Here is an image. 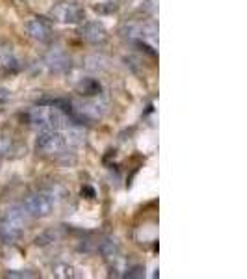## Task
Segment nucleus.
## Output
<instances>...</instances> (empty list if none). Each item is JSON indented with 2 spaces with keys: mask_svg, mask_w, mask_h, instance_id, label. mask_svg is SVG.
I'll list each match as a JSON object with an SVG mask.
<instances>
[{
  "mask_svg": "<svg viewBox=\"0 0 247 279\" xmlns=\"http://www.w3.org/2000/svg\"><path fill=\"white\" fill-rule=\"evenodd\" d=\"M28 220H30V216H28V212H26V208L22 205L8 208L4 218L0 220V238L6 244L17 242L24 233Z\"/></svg>",
  "mask_w": 247,
  "mask_h": 279,
  "instance_id": "1",
  "label": "nucleus"
},
{
  "mask_svg": "<svg viewBox=\"0 0 247 279\" xmlns=\"http://www.w3.org/2000/svg\"><path fill=\"white\" fill-rule=\"evenodd\" d=\"M28 119H30L32 127L41 130H50V129L60 130L64 125H67L65 123L67 117H65L64 112L54 108V106H46V104H39L38 108H34L28 114Z\"/></svg>",
  "mask_w": 247,
  "mask_h": 279,
  "instance_id": "2",
  "label": "nucleus"
},
{
  "mask_svg": "<svg viewBox=\"0 0 247 279\" xmlns=\"http://www.w3.org/2000/svg\"><path fill=\"white\" fill-rule=\"evenodd\" d=\"M22 207L26 208V212H28L30 218H46L54 210V195L48 194V192L34 194L26 199Z\"/></svg>",
  "mask_w": 247,
  "mask_h": 279,
  "instance_id": "3",
  "label": "nucleus"
},
{
  "mask_svg": "<svg viewBox=\"0 0 247 279\" xmlns=\"http://www.w3.org/2000/svg\"><path fill=\"white\" fill-rule=\"evenodd\" d=\"M50 17L64 25H78L86 19V10L76 2H60L50 10Z\"/></svg>",
  "mask_w": 247,
  "mask_h": 279,
  "instance_id": "4",
  "label": "nucleus"
},
{
  "mask_svg": "<svg viewBox=\"0 0 247 279\" xmlns=\"http://www.w3.org/2000/svg\"><path fill=\"white\" fill-rule=\"evenodd\" d=\"M65 136L56 129L43 130L38 136L36 142V151L39 155H58L65 149Z\"/></svg>",
  "mask_w": 247,
  "mask_h": 279,
  "instance_id": "5",
  "label": "nucleus"
},
{
  "mask_svg": "<svg viewBox=\"0 0 247 279\" xmlns=\"http://www.w3.org/2000/svg\"><path fill=\"white\" fill-rule=\"evenodd\" d=\"M45 65L50 73H65L71 69V58L64 49H52L46 54Z\"/></svg>",
  "mask_w": 247,
  "mask_h": 279,
  "instance_id": "6",
  "label": "nucleus"
},
{
  "mask_svg": "<svg viewBox=\"0 0 247 279\" xmlns=\"http://www.w3.org/2000/svg\"><path fill=\"white\" fill-rule=\"evenodd\" d=\"M80 36L84 41L88 43H93V45H98V43H104L108 39V32L100 23L97 21H90V23H84L82 28H80Z\"/></svg>",
  "mask_w": 247,
  "mask_h": 279,
  "instance_id": "7",
  "label": "nucleus"
},
{
  "mask_svg": "<svg viewBox=\"0 0 247 279\" xmlns=\"http://www.w3.org/2000/svg\"><path fill=\"white\" fill-rule=\"evenodd\" d=\"M26 32L30 34V38L46 43V41H50V38H52V26H50V23L46 19H43V17H36V19L26 23Z\"/></svg>",
  "mask_w": 247,
  "mask_h": 279,
  "instance_id": "8",
  "label": "nucleus"
},
{
  "mask_svg": "<svg viewBox=\"0 0 247 279\" xmlns=\"http://www.w3.org/2000/svg\"><path fill=\"white\" fill-rule=\"evenodd\" d=\"M76 91L80 95H84V97H98L100 95V91H102V86L98 82L97 78H82L76 86Z\"/></svg>",
  "mask_w": 247,
  "mask_h": 279,
  "instance_id": "9",
  "label": "nucleus"
},
{
  "mask_svg": "<svg viewBox=\"0 0 247 279\" xmlns=\"http://www.w3.org/2000/svg\"><path fill=\"white\" fill-rule=\"evenodd\" d=\"M0 65L6 67L8 71H19L20 67V60L15 56L12 45H4L0 47Z\"/></svg>",
  "mask_w": 247,
  "mask_h": 279,
  "instance_id": "10",
  "label": "nucleus"
},
{
  "mask_svg": "<svg viewBox=\"0 0 247 279\" xmlns=\"http://www.w3.org/2000/svg\"><path fill=\"white\" fill-rule=\"evenodd\" d=\"M119 251H121V247H119V242L116 238H104L98 244V253L102 255L104 259H117Z\"/></svg>",
  "mask_w": 247,
  "mask_h": 279,
  "instance_id": "11",
  "label": "nucleus"
},
{
  "mask_svg": "<svg viewBox=\"0 0 247 279\" xmlns=\"http://www.w3.org/2000/svg\"><path fill=\"white\" fill-rule=\"evenodd\" d=\"M17 151H26L19 145H15L13 140L8 134H0V158H4V156H12V153H17ZM19 156V153H17Z\"/></svg>",
  "mask_w": 247,
  "mask_h": 279,
  "instance_id": "12",
  "label": "nucleus"
},
{
  "mask_svg": "<svg viewBox=\"0 0 247 279\" xmlns=\"http://www.w3.org/2000/svg\"><path fill=\"white\" fill-rule=\"evenodd\" d=\"M140 38L143 41H150V43H156L158 41V25L154 21H149V23H143L142 25V36Z\"/></svg>",
  "mask_w": 247,
  "mask_h": 279,
  "instance_id": "13",
  "label": "nucleus"
},
{
  "mask_svg": "<svg viewBox=\"0 0 247 279\" xmlns=\"http://www.w3.org/2000/svg\"><path fill=\"white\" fill-rule=\"evenodd\" d=\"M52 275L60 279H69V277H76L78 273H74V268L65 264V262H60V264H54L52 266Z\"/></svg>",
  "mask_w": 247,
  "mask_h": 279,
  "instance_id": "14",
  "label": "nucleus"
},
{
  "mask_svg": "<svg viewBox=\"0 0 247 279\" xmlns=\"http://www.w3.org/2000/svg\"><path fill=\"white\" fill-rule=\"evenodd\" d=\"M60 238H62V233L60 231H54V229H50V231H45L43 234H39L38 238H36V246H48V244H54V242H58Z\"/></svg>",
  "mask_w": 247,
  "mask_h": 279,
  "instance_id": "15",
  "label": "nucleus"
},
{
  "mask_svg": "<svg viewBox=\"0 0 247 279\" xmlns=\"http://www.w3.org/2000/svg\"><path fill=\"white\" fill-rule=\"evenodd\" d=\"M142 25L143 23H124L121 26V36L128 39H134V38H140L142 36Z\"/></svg>",
  "mask_w": 247,
  "mask_h": 279,
  "instance_id": "16",
  "label": "nucleus"
},
{
  "mask_svg": "<svg viewBox=\"0 0 247 279\" xmlns=\"http://www.w3.org/2000/svg\"><path fill=\"white\" fill-rule=\"evenodd\" d=\"M117 10H119V2H114V0H110V2H100V4L95 6V12L100 13V15H112Z\"/></svg>",
  "mask_w": 247,
  "mask_h": 279,
  "instance_id": "17",
  "label": "nucleus"
},
{
  "mask_svg": "<svg viewBox=\"0 0 247 279\" xmlns=\"http://www.w3.org/2000/svg\"><path fill=\"white\" fill-rule=\"evenodd\" d=\"M90 62H86V67H88V69H91V71H97V69H104V62H106V60L102 58V56H97V54H95V56H90Z\"/></svg>",
  "mask_w": 247,
  "mask_h": 279,
  "instance_id": "18",
  "label": "nucleus"
},
{
  "mask_svg": "<svg viewBox=\"0 0 247 279\" xmlns=\"http://www.w3.org/2000/svg\"><path fill=\"white\" fill-rule=\"evenodd\" d=\"M124 272H126V273H123V275H124V277H128V279H132V277H145V268H143V266L126 268Z\"/></svg>",
  "mask_w": 247,
  "mask_h": 279,
  "instance_id": "19",
  "label": "nucleus"
},
{
  "mask_svg": "<svg viewBox=\"0 0 247 279\" xmlns=\"http://www.w3.org/2000/svg\"><path fill=\"white\" fill-rule=\"evenodd\" d=\"M8 277H36V273H32L30 270H10Z\"/></svg>",
  "mask_w": 247,
  "mask_h": 279,
  "instance_id": "20",
  "label": "nucleus"
},
{
  "mask_svg": "<svg viewBox=\"0 0 247 279\" xmlns=\"http://www.w3.org/2000/svg\"><path fill=\"white\" fill-rule=\"evenodd\" d=\"M143 10H145V12H149L150 15H154V13L158 12V0H145Z\"/></svg>",
  "mask_w": 247,
  "mask_h": 279,
  "instance_id": "21",
  "label": "nucleus"
},
{
  "mask_svg": "<svg viewBox=\"0 0 247 279\" xmlns=\"http://www.w3.org/2000/svg\"><path fill=\"white\" fill-rule=\"evenodd\" d=\"M10 97H12V91L4 88V86H0V104H6L10 101Z\"/></svg>",
  "mask_w": 247,
  "mask_h": 279,
  "instance_id": "22",
  "label": "nucleus"
},
{
  "mask_svg": "<svg viewBox=\"0 0 247 279\" xmlns=\"http://www.w3.org/2000/svg\"><path fill=\"white\" fill-rule=\"evenodd\" d=\"M82 195H88V199H93V197H95V190L90 188V186H86V188L82 190Z\"/></svg>",
  "mask_w": 247,
  "mask_h": 279,
  "instance_id": "23",
  "label": "nucleus"
}]
</instances>
